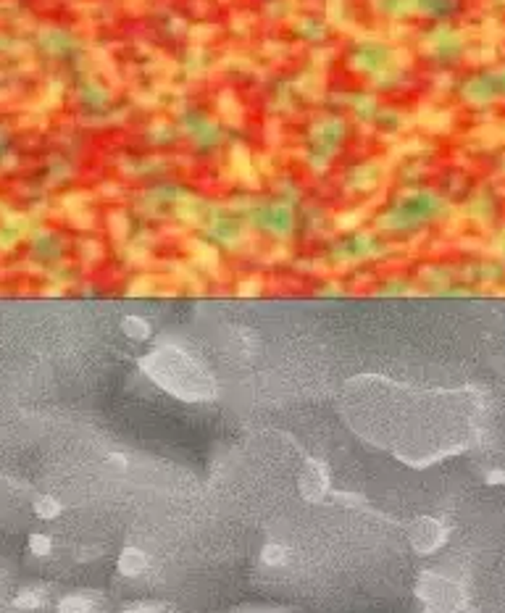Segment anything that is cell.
Returning a JSON list of instances; mask_svg holds the SVG:
<instances>
[{
  "mask_svg": "<svg viewBox=\"0 0 505 613\" xmlns=\"http://www.w3.org/2000/svg\"><path fill=\"white\" fill-rule=\"evenodd\" d=\"M142 369L163 387L185 400H206L213 395V379L189 355L177 348H161L142 361Z\"/></svg>",
  "mask_w": 505,
  "mask_h": 613,
  "instance_id": "1",
  "label": "cell"
},
{
  "mask_svg": "<svg viewBox=\"0 0 505 613\" xmlns=\"http://www.w3.org/2000/svg\"><path fill=\"white\" fill-rule=\"evenodd\" d=\"M297 487H300V495H303L306 500H311V503L321 500L329 490L327 466H324L321 461H308L303 474H300V479H297Z\"/></svg>",
  "mask_w": 505,
  "mask_h": 613,
  "instance_id": "2",
  "label": "cell"
},
{
  "mask_svg": "<svg viewBox=\"0 0 505 613\" xmlns=\"http://www.w3.org/2000/svg\"><path fill=\"white\" fill-rule=\"evenodd\" d=\"M445 540V532H442V526L432 519H421L411 526V543L416 548L418 553H432L437 545Z\"/></svg>",
  "mask_w": 505,
  "mask_h": 613,
  "instance_id": "3",
  "label": "cell"
},
{
  "mask_svg": "<svg viewBox=\"0 0 505 613\" xmlns=\"http://www.w3.org/2000/svg\"><path fill=\"white\" fill-rule=\"evenodd\" d=\"M148 569V555L137 550V548H124L119 555V571L127 576H139Z\"/></svg>",
  "mask_w": 505,
  "mask_h": 613,
  "instance_id": "4",
  "label": "cell"
},
{
  "mask_svg": "<svg viewBox=\"0 0 505 613\" xmlns=\"http://www.w3.org/2000/svg\"><path fill=\"white\" fill-rule=\"evenodd\" d=\"M121 329L132 337V340H148L150 334V324L145 319H139V316H127L124 324H121Z\"/></svg>",
  "mask_w": 505,
  "mask_h": 613,
  "instance_id": "5",
  "label": "cell"
},
{
  "mask_svg": "<svg viewBox=\"0 0 505 613\" xmlns=\"http://www.w3.org/2000/svg\"><path fill=\"white\" fill-rule=\"evenodd\" d=\"M61 613H89L92 611V603H89L87 598H82V595H69V598H63L61 600Z\"/></svg>",
  "mask_w": 505,
  "mask_h": 613,
  "instance_id": "6",
  "label": "cell"
},
{
  "mask_svg": "<svg viewBox=\"0 0 505 613\" xmlns=\"http://www.w3.org/2000/svg\"><path fill=\"white\" fill-rule=\"evenodd\" d=\"M35 513H37L40 519H56L61 513V503L56 500V498H50V495L37 498V500H35Z\"/></svg>",
  "mask_w": 505,
  "mask_h": 613,
  "instance_id": "7",
  "label": "cell"
},
{
  "mask_svg": "<svg viewBox=\"0 0 505 613\" xmlns=\"http://www.w3.org/2000/svg\"><path fill=\"white\" fill-rule=\"evenodd\" d=\"M261 561L266 563V566H282V563L287 561V550L279 543H268L263 548V553H261Z\"/></svg>",
  "mask_w": 505,
  "mask_h": 613,
  "instance_id": "8",
  "label": "cell"
},
{
  "mask_svg": "<svg viewBox=\"0 0 505 613\" xmlns=\"http://www.w3.org/2000/svg\"><path fill=\"white\" fill-rule=\"evenodd\" d=\"M45 603V595L40 590H24V593L16 598V605L19 608H37V605Z\"/></svg>",
  "mask_w": 505,
  "mask_h": 613,
  "instance_id": "9",
  "label": "cell"
},
{
  "mask_svg": "<svg viewBox=\"0 0 505 613\" xmlns=\"http://www.w3.org/2000/svg\"><path fill=\"white\" fill-rule=\"evenodd\" d=\"M50 548H53V543H50V537H45V534H32L30 537V550L35 555H48Z\"/></svg>",
  "mask_w": 505,
  "mask_h": 613,
  "instance_id": "10",
  "label": "cell"
},
{
  "mask_svg": "<svg viewBox=\"0 0 505 613\" xmlns=\"http://www.w3.org/2000/svg\"><path fill=\"white\" fill-rule=\"evenodd\" d=\"M106 461H108L111 466H119V469H127V458H124V455H116V453H113V455H108Z\"/></svg>",
  "mask_w": 505,
  "mask_h": 613,
  "instance_id": "11",
  "label": "cell"
},
{
  "mask_svg": "<svg viewBox=\"0 0 505 613\" xmlns=\"http://www.w3.org/2000/svg\"><path fill=\"white\" fill-rule=\"evenodd\" d=\"M124 613H158V608H153V605H135V608H127Z\"/></svg>",
  "mask_w": 505,
  "mask_h": 613,
  "instance_id": "12",
  "label": "cell"
}]
</instances>
